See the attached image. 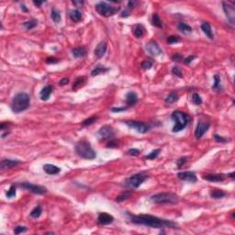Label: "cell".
I'll list each match as a JSON object with an SVG mask.
<instances>
[{
	"instance_id": "ac0fdd59",
	"label": "cell",
	"mask_w": 235,
	"mask_h": 235,
	"mask_svg": "<svg viewBox=\"0 0 235 235\" xmlns=\"http://www.w3.org/2000/svg\"><path fill=\"white\" fill-rule=\"evenodd\" d=\"M53 91H54V87H53V85H51V84H47V85L43 86V87H42V89L41 90V92H40V97H41V99H42V101H46V100H48V99L50 98L51 94L53 93Z\"/></svg>"
},
{
	"instance_id": "9a60e30c",
	"label": "cell",
	"mask_w": 235,
	"mask_h": 235,
	"mask_svg": "<svg viewBox=\"0 0 235 235\" xmlns=\"http://www.w3.org/2000/svg\"><path fill=\"white\" fill-rule=\"evenodd\" d=\"M97 221L101 225H109L114 221V218L112 215L109 214V213L101 212V213H99V215L97 217Z\"/></svg>"
},
{
	"instance_id": "7dc6e473",
	"label": "cell",
	"mask_w": 235,
	"mask_h": 235,
	"mask_svg": "<svg viewBox=\"0 0 235 235\" xmlns=\"http://www.w3.org/2000/svg\"><path fill=\"white\" fill-rule=\"evenodd\" d=\"M214 140H215L217 142H221V143H226V142L229 141L228 139L224 138V137H221V136L218 135V134H215V135H214Z\"/></svg>"
},
{
	"instance_id": "b9f144b4",
	"label": "cell",
	"mask_w": 235,
	"mask_h": 235,
	"mask_svg": "<svg viewBox=\"0 0 235 235\" xmlns=\"http://www.w3.org/2000/svg\"><path fill=\"white\" fill-rule=\"evenodd\" d=\"M172 74H174L175 75H176V76H178L180 78H182L183 77V73H182V70L180 68L179 66H177V65H176V66H174L173 68H172Z\"/></svg>"
},
{
	"instance_id": "ee69618b",
	"label": "cell",
	"mask_w": 235,
	"mask_h": 235,
	"mask_svg": "<svg viewBox=\"0 0 235 235\" xmlns=\"http://www.w3.org/2000/svg\"><path fill=\"white\" fill-rule=\"evenodd\" d=\"M27 230H28V228L25 226H17L14 229V232L15 234H19V233L27 232Z\"/></svg>"
},
{
	"instance_id": "8d00e7d4",
	"label": "cell",
	"mask_w": 235,
	"mask_h": 235,
	"mask_svg": "<svg viewBox=\"0 0 235 235\" xmlns=\"http://www.w3.org/2000/svg\"><path fill=\"white\" fill-rule=\"evenodd\" d=\"M160 152H161V149H156V150H154V151H152V152H150L149 154H147V155L145 156V159H148V160H154V159H156V158L159 156Z\"/></svg>"
},
{
	"instance_id": "4fadbf2b",
	"label": "cell",
	"mask_w": 235,
	"mask_h": 235,
	"mask_svg": "<svg viewBox=\"0 0 235 235\" xmlns=\"http://www.w3.org/2000/svg\"><path fill=\"white\" fill-rule=\"evenodd\" d=\"M115 134L114 129L110 126V125H105L103 127H101L98 130V135L102 139H106V140H110Z\"/></svg>"
},
{
	"instance_id": "4316f807",
	"label": "cell",
	"mask_w": 235,
	"mask_h": 235,
	"mask_svg": "<svg viewBox=\"0 0 235 235\" xmlns=\"http://www.w3.org/2000/svg\"><path fill=\"white\" fill-rule=\"evenodd\" d=\"M51 18L53 19V21L58 24L61 22V19H62V17H61V13L58 9H56L55 8H54L52 9V12H51Z\"/></svg>"
},
{
	"instance_id": "9c48e42d",
	"label": "cell",
	"mask_w": 235,
	"mask_h": 235,
	"mask_svg": "<svg viewBox=\"0 0 235 235\" xmlns=\"http://www.w3.org/2000/svg\"><path fill=\"white\" fill-rule=\"evenodd\" d=\"M20 187L28 190L29 192L33 194H36V195H44V194L47 193V188L42 186H38V185H34V184H31V183H21L20 185Z\"/></svg>"
},
{
	"instance_id": "4dcf8cb0",
	"label": "cell",
	"mask_w": 235,
	"mask_h": 235,
	"mask_svg": "<svg viewBox=\"0 0 235 235\" xmlns=\"http://www.w3.org/2000/svg\"><path fill=\"white\" fill-rule=\"evenodd\" d=\"M177 28L183 33H189V32H192V30H193L189 25H187L185 22H179L178 25H177Z\"/></svg>"
},
{
	"instance_id": "8992f818",
	"label": "cell",
	"mask_w": 235,
	"mask_h": 235,
	"mask_svg": "<svg viewBox=\"0 0 235 235\" xmlns=\"http://www.w3.org/2000/svg\"><path fill=\"white\" fill-rule=\"evenodd\" d=\"M95 8L97 10V12L99 15L109 18L111 16H114L116 13H118L120 11V8L111 6L110 4L107 3V2H99L95 6Z\"/></svg>"
},
{
	"instance_id": "d590c367",
	"label": "cell",
	"mask_w": 235,
	"mask_h": 235,
	"mask_svg": "<svg viewBox=\"0 0 235 235\" xmlns=\"http://www.w3.org/2000/svg\"><path fill=\"white\" fill-rule=\"evenodd\" d=\"M37 25H38V20H36V19H30V20H28V21L23 23V26L25 27L27 30H30V29L34 28Z\"/></svg>"
},
{
	"instance_id": "f1b7e54d",
	"label": "cell",
	"mask_w": 235,
	"mask_h": 235,
	"mask_svg": "<svg viewBox=\"0 0 235 235\" xmlns=\"http://www.w3.org/2000/svg\"><path fill=\"white\" fill-rule=\"evenodd\" d=\"M178 98H179L178 94H177L176 92L173 91V92H171V93L166 97V103H167V104H173V103H175L176 101H177Z\"/></svg>"
},
{
	"instance_id": "44dd1931",
	"label": "cell",
	"mask_w": 235,
	"mask_h": 235,
	"mask_svg": "<svg viewBox=\"0 0 235 235\" xmlns=\"http://www.w3.org/2000/svg\"><path fill=\"white\" fill-rule=\"evenodd\" d=\"M43 170L45 173H47L48 175H57L61 172V168L54 165H51V164H46L43 166Z\"/></svg>"
},
{
	"instance_id": "836d02e7",
	"label": "cell",
	"mask_w": 235,
	"mask_h": 235,
	"mask_svg": "<svg viewBox=\"0 0 235 235\" xmlns=\"http://www.w3.org/2000/svg\"><path fill=\"white\" fill-rule=\"evenodd\" d=\"M42 213V208L41 206H37L35 207L30 212V217L33 218V219H38L41 217Z\"/></svg>"
},
{
	"instance_id": "c3c4849f",
	"label": "cell",
	"mask_w": 235,
	"mask_h": 235,
	"mask_svg": "<svg viewBox=\"0 0 235 235\" xmlns=\"http://www.w3.org/2000/svg\"><path fill=\"white\" fill-rule=\"evenodd\" d=\"M186 162H187V158L186 157H180L179 159L176 161V165L178 166V168H181L182 166L186 165Z\"/></svg>"
},
{
	"instance_id": "52a82bcc",
	"label": "cell",
	"mask_w": 235,
	"mask_h": 235,
	"mask_svg": "<svg viewBox=\"0 0 235 235\" xmlns=\"http://www.w3.org/2000/svg\"><path fill=\"white\" fill-rule=\"evenodd\" d=\"M148 178V176L145 173L135 174L124 181V186L130 188H138L139 186Z\"/></svg>"
},
{
	"instance_id": "f6af8a7d",
	"label": "cell",
	"mask_w": 235,
	"mask_h": 235,
	"mask_svg": "<svg viewBox=\"0 0 235 235\" xmlns=\"http://www.w3.org/2000/svg\"><path fill=\"white\" fill-rule=\"evenodd\" d=\"M180 41H181V39H180L178 36H170V37L167 38V42H168L169 44L177 43V42H179Z\"/></svg>"
},
{
	"instance_id": "603a6c76",
	"label": "cell",
	"mask_w": 235,
	"mask_h": 235,
	"mask_svg": "<svg viewBox=\"0 0 235 235\" xmlns=\"http://www.w3.org/2000/svg\"><path fill=\"white\" fill-rule=\"evenodd\" d=\"M72 54L74 58H82L86 55V49L84 47H77L72 50Z\"/></svg>"
},
{
	"instance_id": "94428289",
	"label": "cell",
	"mask_w": 235,
	"mask_h": 235,
	"mask_svg": "<svg viewBox=\"0 0 235 235\" xmlns=\"http://www.w3.org/2000/svg\"><path fill=\"white\" fill-rule=\"evenodd\" d=\"M228 176H230V177H232V179L234 178V172H232V173H231L230 175H228Z\"/></svg>"
},
{
	"instance_id": "bcb514c9",
	"label": "cell",
	"mask_w": 235,
	"mask_h": 235,
	"mask_svg": "<svg viewBox=\"0 0 235 235\" xmlns=\"http://www.w3.org/2000/svg\"><path fill=\"white\" fill-rule=\"evenodd\" d=\"M127 153L129 155H131V156H137L140 153V151L139 149H136V148H130V149L128 150Z\"/></svg>"
},
{
	"instance_id": "680465c9",
	"label": "cell",
	"mask_w": 235,
	"mask_h": 235,
	"mask_svg": "<svg viewBox=\"0 0 235 235\" xmlns=\"http://www.w3.org/2000/svg\"><path fill=\"white\" fill-rule=\"evenodd\" d=\"M136 4V2L135 1H130L129 3H128V6L130 8H133V7H134V5Z\"/></svg>"
},
{
	"instance_id": "7402d4cb",
	"label": "cell",
	"mask_w": 235,
	"mask_h": 235,
	"mask_svg": "<svg viewBox=\"0 0 235 235\" xmlns=\"http://www.w3.org/2000/svg\"><path fill=\"white\" fill-rule=\"evenodd\" d=\"M201 29L208 39H210V40L214 39V35L212 33V28H211V26L208 22H203L201 24Z\"/></svg>"
},
{
	"instance_id": "5bb4252c",
	"label": "cell",
	"mask_w": 235,
	"mask_h": 235,
	"mask_svg": "<svg viewBox=\"0 0 235 235\" xmlns=\"http://www.w3.org/2000/svg\"><path fill=\"white\" fill-rule=\"evenodd\" d=\"M177 177L179 178L180 180H183V181H187V182H190V183H196L197 182V176L195 175L194 172H191V171H186V172H180L177 174Z\"/></svg>"
},
{
	"instance_id": "ffe728a7",
	"label": "cell",
	"mask_w": 235,
	"mask_h": 235,
	"mask_svg": "<svg viewBox=\"0 0 235 235\" xmlns=\"http://www.w3.org/2000/svg\"><path fill=\"white\" fill-rule=\"evenodd\" d=\"M138 101V96L135 92H129L127 93L126 95V104H127V107L130 108V107H132L134 106Z\"/></svg>"
},
{
	"instance_id": "cb8c5ba5",
	"label": "cell",
	"mask_w": 235,
	"mask_h": 235,
	"mask_svg": "<svg viewBox=\"0 0 235 235\" xmlns=\"http://www.w3.org/2000/svg\"><path fill=\"white\" fill-rule=\"evenodd\" d=\"M213 78H214V84L212 85V90H214L216 92H221V91H222L223 88H222V85H221V80L220 75L219 74H215Z\"/></svg>"
},
{
	"instance_id": "d6a6232c",
	"label": "cell",
	"mask_w": 235,
	"mask_h": 235,
	"mask_svg": "<svg viewBox=\"0 0 235 235\" xmlns=\"http://www.w3.org/2000/svg\"><path fill=\"white\" fill-rule=\"evenodd\" d=\"M152 24L154 27H156V28H162V27H163L162 20H161V18H159L158 14H156V13L152 14Z\"/></svg>"
},
{
	"instance_id": "1f68e13d",
	"label": "cell",
	"mask_w": 235,
	"mask_h": 235,
	"mask_svg": "<svg viewBox=\"0 0 235 235\" xmlns=\"http://www.w3.org/2000/svg\"><path fill=\"white\" fill-rule=\"evenodd\" d=\"M132 195V193L130 192V191H124L123 193H121L120 196H118L117 197V198H116V202H119V203H120V202H123L125 200H127L128 198H130V196Z\"/></svg>"
},
{
	"instance_id": "6da1fadb",
	"label": "cell",
	"mask_w": 235,
	"mask_h": 235,
	"mask_svg": "<svg viewBox=\"0 0 235 235\" xmlns=\"http://www.w3.org/2000/svg\"><path fill=\"white\" fill-rule=\"evenodd\" d=\"M127 215L130 219V222L137 224V225H142L146 227L151 228H156V229H165V228H171V229H176V224L172 221L160 219L158 217L149 215V214H140V215H133L130 212H127Z\"/></svg>"
},
{
	"instance_id": "277c9868",
	"label": "cell",
	"mask_w": 235,
	"mask_h": 235,
	"mask_svg": "<svg viewBox=\"0 0 235 235\" xmlns=\"http://www.w3.org/2000/svg\"><path fill=\"white\" fill-rule=\"evenodd\" d=\"M151 201L154 204H177L179 202V197L175 193L172 192H163V193H158L155 195H152L150 197Z\"/></svg>"
},
{
	"instance_id": "816d5d0a",
	"label": "cell",
	"mask_w": 235,
	"mask_h": 235,
	"mask_svg": "<svg viewBox=\"0 0 235 235\" xmlns=\"http://www.w3.org/2000/svg\"><path fill=\"white\" fill-rule=\"evenodd\" d=\"M196 58V56L195 55H190L188 56V57H186V58H185L183 61H184V64H189L192 61H193L194 59Z\"/></svg>"
},
{
	"instance_id": "f546056e",
	"label": "cell",
	"mask_w": 235,
	"mask_h": 235,
	"mask_svg": "<svg viewBox=\"0 0 235 235\" xmlns=\"http://www.w3.org/2000/svg\"><path fill=\"white\" fill-rule=\"evenodd\" d=\"M210 197L212 198H215V199H220V198H222L224 197H226L227 194L225 193L223 190H220V189H215V190H212L210 192Z\"/></svg>"
},
{
	"instance_id": "8fae6325",
	"label": "cell",
	"mask_w": 235,
	"mask_h": 235,
	"mask_svg": "<svg viewBox=\"0 0 235 235\" xmlns=\"http://www.w3.org/2000/svg\"><path fill=\"white\" fill-rule=\"evenodd\" d=\"M222 8L226 15L228 20L231 24H234L235 22V8L232 5L227 2H222Z\"/></svg>"
},
{
	"instance_id": "e0dca14e",
	"label": "cell",
	"mask_w": 235,
	"mask_h": 235,
	"mask_svg": "<svg viewBox=\"0 0 235 235\" xmlns=\"http://www.w3.org/2000/svg\"><path fill=\"white\" fill-rule=\"evenodd\" d=\"M226 175L223 174H207L203 176V179L209 182H223L226 179Z\"/></svg>"
},
{
	"instance_id": "d6986e66",
	"label": "cell",
	"mask_w": 235,
	"mask_h": 235,
	"mask_svg": "<svg viewBox=\"0 0 235 235\" xmlns=\"http://www.w3.org/2000/svg\"><path fill=\"white\" fill-rule=\"evenodd\" d=\"M106 52H107V43L105 42H101L97 45L94 53H95V55L97 56L98 59H100L105 55Z\"/></svg>"
},
{
	"instance_id": "7a4b0ae2",
	"label": "cell",
	"mask_w": 235,
	"mask_h": 235,
	"mask_svg": "<svg viewBox=\"0 0 235 235\" xmlns=\"http://www.w3.org/2000/svg\"><path fill=\"white\" fill-rule=\"evenodd\" d=\"M30 103V97L28 93L19 92L17 93L11 101V110L14 113H21L28 110Z\"/></svg>"
},
{
	"instance_id": "f907efd6",
	"label": "cell",
	"mask_w": 235,
	"mask_h": 235,
	"mask_svg": "<svg viewBox=\"0 0 235 235\" xmlns=\"http://www.w3.org/2000/svg\"><path fill=\"white\" fill-rule=\"evenodd\" d=\"M59 62V59H57L55 57H48L46 59V63L49 64H57Z\"/></svg>"
},
{
	"instance_id": "2e32d148",
	"label": "cell",
	"mask_w": 235,
	"mask_h": 235,
	"mask_svg": "<svg viewBox=\"0 0 235 235\" xmlns=\"http://www.w3.org/2000/svg\"><path fill=\"white\" fill-rule=\"evenodd\" d=\"M21 162L18 160H12V159H3L1 161V169L7 170V169H11L14 168L18 165H20Z\"/></svg>"
},
{
	"instance_id": "3957f363",
	"label": "cell",
	"mask_w": 235,
	"mask_h": 235,
	"mask_svg": "<svg viewBox=\"0 0 235 235\" xmlns=\"http://www.w3.org/2000/svg\"><path fill=\"white\" fill-rule=\"evenodd\" d=\"M75 152L81 158L85 160H93L97 157V152L91 147V144L86 140H79L74 147Z\"/></svg>"
},
{
	"instance_id": "6f0895ef",
	"label": "cell",
	"mask_w": 235,
	"mask_h": 235,
	"mask_svg": "<svg viewBox=\"0 0 235 235\" xmlns=\"http://www.w3.org/2000/svg\"><path fill=\"white\" fill-rule=\"evenodd\" d=\"M8 123H5V122H3V123H1L0 125V128H1V130H4L6 128H8Z\"/></svg>"
},
{
	"instance_id": "11a10c76",
	"label": "cell",
	"mask_w": 235,
	"mask_h": 235,
	"mask_svg": "<svg viewBox=\"0 0 235 235\" xmlns=\"http://www.w3.org/2000/svg\"><path fill=\"white\" fill-rule=\"evenodd\" d=\"M130 15V11H128V10H124V11L121 13V17H122V18H127V17H129Z\"/></svg>"
},
{
	"instance_id": "681fc988",
	"label": "cell",
	"mask_w": 235,
	"mask_h": 235,
	"mask_svg": "<svg viewBox=\"0 0 235 235\" xmlns=\"http://www.w3.org/2000/svg\"><path fill=\"white\" fill-rule=\"evenodd\" d=\"M182 59H184L183 58V56L179 54H173L172 55V60L174 61V62H176V63H180L181 61H182Z\"/></svg>"
},
{
	"instance_id": "5b68a950",
	"label": "cell",
	"mask_w": 235,
	"mask_h": 235,
	"mask_svg": "<svg viewBox=\"0 0 235 235\" xmlns=\"http://www.w3.org/2000/svg\"><path fill=\"white\" fill-rule=\"evenodd\" d=\"M171 118L175 121V125L172 129L173 132H179L183 130L186 128L188 122L190 121L189 116L186 113L179 110L174 111L171 115Z\"/></svg>"
},
{
	"instance_id": "d4e9b609",
	"label": "cell",
	"mask_w": 235,
	"mask_h": 235,
	"mask_svg": "<svg viewBox=\"0 0 235 235\" xmlns=\"http://www.w3.org/2000/svg\"><path fill=\"white\" fill-rule=\"evenodd\" d=\"M109 71H110V68H107V67H105L104 65H101V64H97V66H96V68L94 70H92L91 75L92 76H96V75L101 74H106Z\"/></svg>"
},
{
	"instance_id": "83f0119b",
	"label": "cell",
	"mask_w": 235,
	"mask_h": 235,
	"mask_svg": "<svg viewBox=\"0 0 235 235\" xmlns=\"http://www.w3.org/2000/svg\"><path fill=\"white\" fill-rule=\"evenodd\" d=\"M133 33L136 38H141L144 35V28L142 25L137 24L133 27Z\"/></svg>"
},
{
	"instance_id": "7c38bea8",
	"label": "cell",
	"mask_w": 235,
	"mask_h": 235,
	"mask_svg": "<svg viewBox=\"0 0 235 235\" xmlns=\"http://www.w3.org/2000/svg\"><path fill=\"white\" fill-rule=\"evenodd\" d=\"M145 49H146V51L148 52V54L150 55L154 56V57L162 54V53H163L162 49L159 47L157 42H154V41H150L148 42L146 44V46H145Z\"/></svg>"
},
{
	"instance_id": "f5cc1de1",
	"label": "cell",
	"mask_w": 235,
	"mask_h": 235,
	"mask_svg": "<svg viewBox=\"0 0 235 235\" xmlns=\"http://www.w3.org/2000/svg\"><path fill=\"white\" fill-rule=\"evenodd\" d=\"M128 109V107H123V108H112L111 111L116 113V112H122V111H126Z\"/></svg>"
},
{
	"instance_id": "60d3db41",
	"label": "cell",
	"mask_w": 235,
	"mask_h": 235,
	"mask_svg": "<svg viewBox=\"0 0 235 235\" xmlns=\"http://www.w3.org/2000/svg\"><path fill=\"white\" fill-rule=\"evenodd\" d=\"M192 102L195 105H201L202 104V98L197 93H194V94H192Z\"/></svg>"
},
{
	"instance_id": "ba28073f",
	"label": "cell",
	"mask_w": 235,
	"mask_h": 235,
	"mask_svg": "<svg viewBox=\"0 0 235 235\" xmlns=\"http://www.w3.org/2000/svg\"><path fill=\"white\" fill-rule=\"evenodd\" d=\"M124 123L129 128L135 130L139 133L144 134L147 133L150 130H151V125L143 122V121H139V120H126Z\"/></svg>"
},
{
	"instance_id": "484cf974",
	"label": "cell",
	"mask_w": 235,
	"mask_h": 235,
	"mask_svg": "<svg viewBox=\"0 0 235 235\" xmlns=\"http://www.w3.org/2000/svg\"><path fill=\"white\" fill-rule=\"evenodd\" d=\"M70 18L74 22H79L82 19V13L77 9H74L70 12Z\"/></svg>"
},
{
	"instance_id": "f35d334b",
	"label": "cell",
	"mask_w": 235,
	"mask_h": 235,
	"mask_svg": "<svg viewBox=\"0 0 235 235\" xmlns=\"http://www.w3.org/2000/svg\"><path fill=\"white\" fill-rule=\"evenodd\" d=\"M153 65V62L152 60H146V61H143L140 64L141 68L143 70H149L151 69Z\"/></svg>"
},
{
	"instance_id": "7bdbcfd3",
	"label": "cell",
	"mask_w": 235,
	"mask_h": 235,
	"mask_svg": "<svg viewBox=\"0 0 235 235\" xmlns=\"http://www.w3.org/2000/svg\"><path fill=\"white\" fill-rule=\"evenodd\" d=\"M107 148H118L119 147V141L117 140H110L109 142L106 145Z\"/></svg>"
},
{
	"instance_id": "30bf717a",
	"label": "cell",
	"mask_w": 235,
	"mask_h": 235,
	"mask_svg": "<svg viewBox=\"0 0 235 235\" xmlns=\"http://www.w3.org/2000/svg\"><path fill=\"white\" fill-rule=\"evenodd\" d=\"M209 126H210V123L207 121V120H200L198 122H197V128L195 130V136L197 139H201L204 134L207 131V130L209 129Z\"/></svg>"
},
{
	"instance_id": "ab89813d",
	"label": "cell",
	"mask_w": 235,
	"mask_h": 235,
	"mask_svg": "<svg viewBox=\"0 0 235 235\" xmlns=\"http://www.w3.org/2000/svg\"><path fill=\"white\" fill-rule=\"evenodd\" d=\"M6 196L8 198H12V197H16V186L15 185H11V186L9 187V189L6 193Z\"/></svg>"
},
{
	"instance_id": "74e56055",
	"label": "cell",
	"mask_w": 235,
	"mask_h": 235,
	"mask_svg": "<svg viewBox=\"0 0 235 235\" xmlns=\"http://www.w3.org/2000/svg\"><path fill=\"white\" fill-rule=\"evenodd\" d=\"M97 116H94V117H91V118H88V119H86V120H84L83 121V125L84 127H87V126H90V125H92L93 123H95L96 121L97 120Z\"/></svg>"
},
{
	"instance_id": "91938a15",
	"label": "cell",
	"mask_w": 235,
	"mask_h": 235,
	"mask_svg": "<svg viewBox=\"0 0 235 235\" xmlns=\"http://www.w3.org/2000/svg\"><path fill=\"white\" fill-rule=\"evenodd\" d=\"M21 9H23V11H24V12H28V8H26V7H25L24 5H22V6H21Z\"/></svg>"
},
{
	"instance_id": "db71d44e",
	"label": "cell",
	"mask_w": 235,
	"mask_h": 235,
	"mask_svg": "<svg viewBox=\"0 0 235 235\" xmlns=\"http://www.w3.org/2000/svg\"><path fill=\"white\" fill-rule=\"evenodd\" d=\"M69 83V79L68 78H63L60 82H59V84L60 85H65Z\"/></svg>"
},
{
	"instance_id": "9f6ffc18",
	"label": "cell",
	"mask_w": 235,
	"mask_h": 235,
	"mask_svg": "<svg viewBox=\"0 0 235 235\" xmlns=\"http://www.w3.org/2000/svg\"><path fill=\"white\" fill-rule=\"evenodd\" d=\"M43 3H44V1H33V4L37 7H41Z\"/></svg>"
},
{
	"instance_id": "e575fe53",
	"label": "cell",
	"mask_w": 235,
	"mask_h": 235,
	"mask_svg": "<svg viewBox=\"0 0 235 235\" xmlns=\"http://www.w3.org/2000/svg\"><path fill=\"white\" fill-rule=\"evenodd\" d=\"M84 80H85V78H84V76H79V77H77V78L75 79L74 84H73V90H77L78 88H80V87L84 84Z\"/></svg>"
}]
</instances>
